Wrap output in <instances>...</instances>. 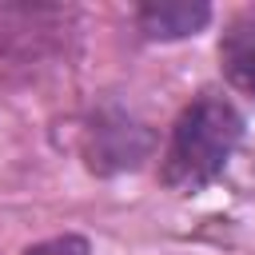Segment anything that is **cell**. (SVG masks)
<instances>
[{"label": "cell", "instance_id": "obj_1", "mask_svg": "<svg viewBox=\"0 0 255 255\" xmlns=\"http://www.w3.org/2000/svg\"><path fill=\"white\" fill-rule=\"evenodd\" d=\"M239 135H243V120L223 96L191 100L179 112L171 139L163 147V171H159L163 183L179 195L207 187L223 171V163L231 159Z\"/></svg>", "mask_w": 255, "mask_h": 255}, {"label": "cell", "instance_id": "obj_2", "mask_svg": "<svg viewBox=\"0 0 255 255\" xmlns=\"http://www.w3.org/2000/svg\"><path fill=\"white\" fill-rule=\"evenodd\" d=\"M151 147V135L131 124L128 116H100L88 131V155L96 171H116V167H135Z\"/></svg>", "mask_w": 255, "mask_h": 255}, {"label": "cell", "instance_id": "obj_3", "mask_svg": "<svg viewBox=\"0 0 255 255\" xmlns=\"http://www.w3.org/2000/svg\"><path fill=\"white\" fill-rule=\"evenodd\" d=\"M219 68L231 88L255 100V8L239 12L219 40Z\"/></svg>", "mask_w": 255, "mask_h": 255}, {"label": "cell", "instance_id": "obj_4", "mask_svg": "<svg viewBox=\"0 0 255 255\" xmlns=\"http://www.w3.org/2000/svg\"><path fill=\"white\" fill-rule=\"evenodd\" d=\"M143 36L151 40H183V36H195L207 20H211V8L207 4H187V0H167V4H143L135 12Z\"/></svg>", "mask_w": 255, "mask_h": 255}, {"label": "cell", "instance_id": "obj_5", "mask_svg": "<svg viewBox=\"0 0 255 255\" xmlns=\"http://www.w3.org/2000/svg\"><path fill=\"white\" fill-rule=\"evenodd\" d=\"M24 255H88V243L76 239V235H56V239H44V243L28 247Z\"/></svg>", "mask_w": 255, "mask_h": 255}]
</instances>
